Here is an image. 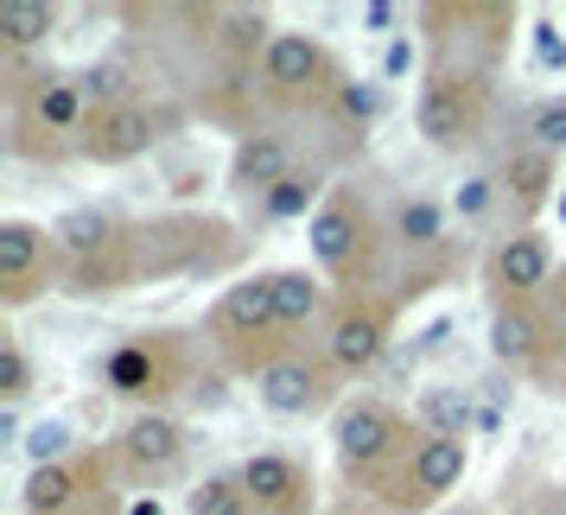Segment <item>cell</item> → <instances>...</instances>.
I'll list each match as a JSON object with an SVG mask.
<instances>
[{
    "mask_svg": "<svg viewBox=\"0 0 566 515\" xmlns=\"http://www.w3.org/2000/svg\"><path fill=\"white\" fill-rule=\"evenodd\" d=\"M159 134H166V115H159L147 96H140V103H122V108H90V122H83V134H77V159L115 172V166H134V159L154 154Z\"/></svg>",
    "mask_w": 566,
    "mask_h": 515,
    "instance_id": "cell-17",
    "label": "cell"
},
{
    "mask_svg": "<svg viewBox=\"0 0 566 515\" xmlns=\"http://www.w3.org/2000/svg\"><path fill=\"white\" fill-rule=\"evenodd\" d=\"M235 471H242V490H249L255 515H318V477H312L306 459L268 445V452H249Z\"/></svg>",
    "mask_w": 566,
    "mask_h": 515,
    "instance_id": "cell-18",
    "label": "cell"
},
{
    "mask_svg": "<svg viewBox=\"0 0 566 515\" xmlns=\"http://www.w3.org/2000/svg\"><path fill=\"white\" fill-rule=\"evenodd\" d=\"M185 515H255L249 490H242V471H205L185 490Z\"/></svg>",
    "mask_w": 566,
    "mask_h": 515,
    "instance_id": "cell-27",
    "label": "cell"
},
{
    "mask_svg": "<svg viewBox=\"0 0 566 515\" xmlns=\"http://www.w3.org/2000/svg\"><path fill=\"white\" fill-rule=\"evenodd\" d=\"M560 281V255L547 230H522L515 223L510 235H496L484 249V286H490V306H510V299H547Z\"/></svg>",
    "mask_w": 566,
    "mask_h": 515,
    "instance_id": "cell-14",
    "label": "cell"
},
{
    "mask_svg": "<svg viewBox=\"0 0 566 515\" xmlns=\"http://www.w3.org/2000/svg\"><path fill=\"white\" fill-rule=\"evenodd\" d=\"M413 445H420V420L382 401V395H350L344 408L332 413V459H337V477L350 496H376L382 477L395 464L408 459Z\"/></svg>",
    "mask_w": 566,
    "mask_h": 515,
    "instance_id": "cell-6",
    "label": "cell"
},
{
    "mask_svg": "<svg viewBox=\"0 0 566 515\" xmlns=\"http://www.w3.org/2000/svg\"><path fill=\"white\" fill-rule=\"evenodd\" d=\"M57 27H64V7H52V0H0V52L7 57L52 45Z\"/></svg>",
    "mask_w": 566,
    "mask_h": 515,
    "instance_id": "cell-24",
    "label": "cell"
},
{
    "mask_svg": "<svg viewBox=\"0 0 566 515\" xmlns=\"http://www.w3.org/2000/svg\"><path fill=\"white\" fill-rule=\"evenodd\" d=\"M185 401H191V408H205V413H217L223 401H230V376H223V369H205V376L191 382V395H185Z\"/></svg>",
    "mask_w": 566,
    "mask_h": 515,
    "instance_id": "cell-35",
    "label": "cell"
},
{
    "mask_svg": "<svg viewBox=\"0 0 566 515\" xmlns=\"http://www.w3.org/2000/svg\"><path fill=\"white\" fill-rule=\"evenodd\" d=\"M554 210H560V217H566V191H560V204H554Z\"/></svg>",
    "mask_w": 566,
    "mask_h": 515,
    "instance_id": "cell-41",
    "label": "cell"
},
{
    "mask_svg": "<svg viewBox=\"0 0 566 515\" xmlns=\"http://www.w3.org/2000/svg\"><path fill=\"white\" fill-rule=\"evenodd\" d=\"M420 64V45H413L408 32H388V45H382V83H401Z\"/></svg>",
    "mask_w": 566,
    "mask_h": 515,
    "instance_id": "cell-33",
    "label": "cell"
},
{
    "mask_svg": "<svg viewBox=\"0 0 566 515\" xmlns=\"http://www.w3.org/2000/svg\"><path fill=\"white\" fill-rule=\"evenodd\" d=\"M77 83H83V103L90 108L140 103V71H134L128 57H96V64H83L77 71Z\"/></svg>",
    "mask_w": 566,
    "mask_h": 515,
    "instance_id": "cell-26",
    "label": "cell"
},
{
    "mask_svg": "<svg viewBox=\"0 0 566 515\" xmlns=\"http://www.w3.org/2000/svg\"><path fill=\"white\" fill-rule=\"evenodd\" d=\"M13 77H7V147L32 166H57L64 154H77V134L90 122V103H83L77 71H27L20 57H7Z\"/></svg>",
    "mask_w": 566,
    "mask_h": 515,
    "instance_id": "cell-2",
    "label": "cell"
},
{
    "mask_svg": "<svg viewBox=\"0 0 566 515\" xmlns=\"http://www.w3.org/2000/svg\"><path fill=\"white\" fill-rule=\"evenodd\" d=\"M344 83V71H337V57L312 39V32H281L274 45H268V57H261L255 71V96L261 108H274V115H325V103H332V90Z\"/></svg>",
    "mask_w": 566,
    "mask_h": 515,
    "instance_id": "cell-8",
    "label": "cell"
},
{
    "mask_svg": "<svg viewBox=\"0 0 566 515\" xmlns=\"http://www.w3.org/2000/svg\"><path fill=\"white\" fill-rule=\"evenodd\" d=\"M134 261H140V286L159 281H198V274H230L242 261V235L223 217L205 210H159L134 223Z\"/></svg>",
    "mask_w": 566,
    "mask_h": 515,
    "instance_id": "cell-5",
    "label": "cell"
},
{
    "mask_svg": "<svg viewBox=\"0 0 566 515\" xmlns=\"http://www.w3.org/2000/svg\"><path fill=\"white\" fill-rule=\"evenodd\" d=\"M286 172H300V154H293V134L281 128V122H261V128L235 134L230 147V191L235 198H249V204H261L274 185L286 179Z\"/></svg>",
    "mask_w": 566,
    "mask_h": 515,
    "instance_id": "cell-19",
    "label": "cell"
},
{
    "mask_svg": "<svg viewBox=\"0 0 566 515\" xmlns=\"http://www.w3.org/2000/svg\"><path fill=\"white\" fill-rule=\"evenodd\" d=\"M490 357L510 376L554 382V357H566V318L547 299H510L490 306Z\"/></svg>",
    "mask_w": 566,
    "mask_h": 515,
    "instance_id": "cell-12",
    "label": "cell"
},
{
    "mask_svg": "<svg viewBox=\"0 0 566 515\" xmlns=\"http://www.w3.org/2000/svg\"><path fill=\"white\" fill-rule=\"evenodd\" d=\"M547 306H554V312L566 318V261H560V281H554V293H547Z\"/></svg>",
    "mask_w": 566,
    "mask_h": 515,
    "instance_id": "cell-38",
    "label": "cell"
},
{
    "mask_svg": "<svg viewBox=\"0 0 566 515\" xmlns=\"http://www.w3.org/2000/svg\"><path fill=\"white\" fill-rule=\"evenodd\" d=\"M471 427V401L459 388H427L420 395V433H446V439H464Z\"/></svg>",
    "mask_w": 566,
    "mask_h": 515,
    "instance_id": "cell-29",
    "label": "cell"
},
{
    "mask_svg": "<svg viewBox=\"0 0 566 515\" xmlns=\"http://www.w3.org/2000/svg\"><path fill=\"white\" fill-rule=\"evenodd\" d=\"M83 515H128V503H122V490H108V496H96Z\"/></svg>",
    "mask_w": 566,
    "mask_h": 515,
    "instance_id": "cell-37",
    "label": "cell"
},
{
    "mask_svg": "<svg viewBox=\"0 0 566 515\" xmlns=\"http://www.w3.org/2000/svg\"><path fill=\"white\" fill-rule=\"evenodd\" d=\"M268 274H274V306H281V325L293 332V344H300V332L332 318L337 293L318 281V267H268Z\"/></svg>",
    "mask_w": 566,
    "mask_h": 515,
    "instance_id": "cell-22",
    "label": "cell"
},
{
    "mask_svg": "<svg viewBox=\"0 0 566 515\" xmlns=\"http://www.w3.org/2000/svg\"><path fill=\"white\" fill-rule=\"evenodd\" d=\"M128 515H166V509H159V503H134Z\"/></svg>",
    "mask_w": 566,
    "mask_h": 515,
    "instance_id": "cell-40",
    "label": "cell"
},
{
    "mask_svg": "<svg viewBox=\"0 0 566 515\" xmlns=\"http://www.w3.org/2000/svg\"><path fill=\"white\" fill-rule=\"evenodd\" d=\"M395 318H401L395 293H337L332 318L318 325V350L337 369V382H363L382 369L388 344H395Z\"/></svg>",
    "mask_w": 566,
    "mask_h": 515,
    "instance_id": "cell-7",
    "label": "cell"
},
{
    "mask_svg": "<svg viewBox=\"0 0 566 515\" xmlns=\"http://www.w3.org/2000/svg\"><path fill=\"white\" fill-rule=\"evenodd\" d=\"M490 122V77L478 71H427L420 96H413V134L433 154H464L484 140Z\"/></svg>",
    "mask_w": 566,
    "mask_h": 515,
    "instance_id": "cell-9",
    "label": "cell"
},
{
    "mask_svg": "<svg viewBox=\"0 0 566 515\" xmlns=\"http://www.w3.org/2000/svg\"><path fill=\"white\" fill-rule=\"evenodd\" d=\"M332 185L337 179L325 172V166H300V172H286V179L261 198L255 217H261V223H312V217H318V204L332 198Z\"/></svg>",
    "mask_w": 566,
    "mask_h": 515,
    "instance_id": "cell-23",
    "label": "cell"
},
{
    "mask_svg": "<svg viewBox=\"0 0 566 515\" xmlns=\"http://www.w3.org/2000/svg\"><path fill=\"white\" fill-rule=\"evenodd\" d=\"M382 115H388V83L382 77H344L332 90V103H325V122H337L344 134H357V147Z\"/></svg>",
    "mask_w": 566,
    "mask_h": 515,
    "instance_id": "cell-25",
    "label": "cell"
},
{
    "mask_svg": "<svg viewBox=\"0 0 566 515\" xmlns=\"http://www.w3.org/2000/svg\"><path fill=\"white\" fill-rule=\"evenodd\" d=\"M496 185H503V198H510V210L522 217V230H535V217L547 204H560V159L541 154V147H515L510 159H503V172H496Z\"/></svg>",
    "mask_w": 566,
    "mask_h": 515,
    "instance_id": "cell-21",
    "label": "cell"
},
{
    "mask_svg": "<svg viewBox=\"0 0 566 515\" xmlns=\"http://www.w3.org/2000/svg\"><path fill=\"white\" fill-rule=\"evenodd\" d=\"M115 477L154 490V484H172L185 464H191V433H185L179 413H128V427L115 433Z\"/></svg>",
    "mask_w": 566,
    "mask_h": 515,
    "instance_id": "cell-13",
    "label": "cell"
},
{
    "mask_svg": "<svg viewBox=\"0 0 566 515\" xmlns=\"http://www.w3.org/2000/svg\"><path fill=\"white\" fill-rule=\"evenodd\" d=\"M20 452H27L32 471L39 464H57V459H77V427L71 420H32L27 439H20Z\"/></svg>",
    "mask_w": 566,
    "mask_h": 515,
    "instance_id": "cell-30",
    "label": "cell"
},
{
    "mask_svg": "<svg viewBox=\"0 0 566 515\" xmlns=\"http://www.w3.org/2000/svg\"><path fill=\"white\" fill-rule=\"evenodd\" d=\"M528 147H541V154H566V96H547V103L528 108Z\"/></svg>",
    "mask_w": 566,
    "mask_h": 515,
    "instance_id": "cell-31",
    "label": "cell"
},
{
    "mask_svg": "<svg viewBox=\"0 0 566 515\" xmlns=\"http://www.w3.org/2000/svg\"><path fill=\"white\" fill-rule=\"evenodd\" d=\"M274 39H281V27H274L268 7H223L217 13V39H210V57L223 64V77H255Z\"/></svg>",
    "mask_w": 566,
    "mask_h": 515,
    "instance_id": "cell-20",
    "label": "cell"
},
{
    "mask_svg": "<svg viewBox=\"0 0 566 515\" xmlns=\"http://www.w3.org/2000/svg\"><path fill=\"white\" fill-rule=\"evenodd\" d=\"M205 344L223 376H249V382H261L286 350H300L274 306V274H235L205 318Z\"/></svg>",
    "mask_w": 566,
    "mask_h": 515,
    "instance_id": "cell-3",
    "label": "cell"
},
{
    "mask_svg": "<svg viewBox=\"0 0 566 515\" xmlns=\"http://www.w3.org/2000/svg\"><path fill=\"white\" fill-rule=\"evenodd\" d=\"M337 388L344 382H337V369L325 362V350H306V344H300V350H286V357L255 382V401L274 413V420H318V413L344 408Z\"/></svg>",
    "mask_w": 566,
    "mask_h": 515,
    "instance_id": "cell-16",
    "label": "cell"
},
{
    "mask_svg": "<svg viewBox=\"0 0 566 515\" xmlns=\"http://www.w3.org/2000/svg\"><path fill=\"white\" fill-rule=\"evenodd\" d=\"M357 20H363V27L382 32V27H401L408 13H401V7H388V0H369V7H357Z\"/></svg>",
    "mask_w": 566,
    "mask_h": 515,
    "instance_id": "cell-36",
    "label": "cell"
},
{
    "mask_svg": "<svg viewBox=\"0 0 566 515\" xmlns=\"http://www.w3.org/2000/svg\"><path fill=\"white\" fill-rule=\"evenodd\" d=\"M496 198H503V185H496V179H484V172H471V179H464L459 191L446 198V204H452V217H459V223H484Z\"/></svg>",
    "mask_w": 566,
    "mask_h": 515,
    "instance_id": "cell-32",
    "label": "cell"
},
{
    "mask_svg": "<svg viewBox=\"0 0 566 515\" xmlns=\"http://www.w3.org/2000/svg\"><path fill=\"white\" fill-rule=\"evenodd\" d=\"M32 388H39V369H32L20 332H0V401L20 408V401H32Z\"/></svg>",
    "mask_w": 566,
    "mask_h": 515,
    "instance_id": "cell-28",
    "label": "cell"
},
{
    "mask_svg": "<svg viewBox=\"0 0 566 515\" xmlns=\"http://www.w3.org/2000/svg\"><path fill=\"white\" fill-rule=\"evenodd\" d=\"M115 490V452H77V459H57L27 471L20 484V515H83L96 496Z\"/></svg>",
    "mask_w": 566,
    "mask_h": 515,
    "instance_id": "cell-15",
    "label": "cell"
},
{
    "mask_svg": "<svg viewBox=\"0 0 566 515\" xmlns=\"http://www.w3.org/2000/svg\"><path fill=\"white\" fill-rule=\"evenodd\" d=\"M306 249H312L318 281L332 286V293H376L388 255H395L388 217L376 210V198H369L357 179L332 185V198H325L318 217L306 223Z\"/></svg>",
    "mask_w": 566,
    "mask_h": 515,
    "instance_id": "cell-1",
    "label": "cell"
},
{
    "mask_svg": "<svg viewBox=\"0 0 566 515\" xmlns=\"http://www.w3.org/2000/svg\"><path fill=\"white\" fill-rule=\"evenodd\" d=\"M198 376H205L198 344H191V332H172V325H159V332H128L122 344H108L103 357H96L103 395L128 401L134 413H166V401L191 395Z\"/></svg>",
    "mask_w": 566,
    "mask_h": 515,
    "instance_id": "cell-4",
    "label": "cell"
},
{
    "mask_svg": "<svg viewBox=\"0 0 566 515\" xmlns=\"http://www.w3.org/2000/svg\"><path fill=\"white\" fill-rule=\"evenodd\" d=\"M554 395H566V376H560V388H554Z\"/></svg>",
    "mask_w": 566,
    "mask_h": 515,
    "instance_id": "cell-42",
    "label": "cell"
},
{
    "mask_svg": "<svg viewBox=\"0 0 566 515\" xmlns=\"http://www.w3.org/2000/svg\"><path fill=\"white\" fill-rule=\"evenodd\" d=\"M337 515H388V509H376V503H363V496H350V503H344Z\"/></svg>",
    "mask_w": 566,
    "mask_h": 515,
    "instance_id": "cell-39",
    "label": "cell"
},
{
    "mask_svg": "<svg viewBox=\"0 0 566 515\" xmlns=\"http://www.w3.org/2000/svg\"><path fill=\"white\" fill-rule=\"evenodd\" d=\"M464 471H471V445L464 439H446V433H420L408 459L395 464L382 477V490L369 496L376 509L388 515H433L452 490L464 484Z\"/></svg>",
    "mask_w": 566,
    "mask_h": 515,
    "instance_id": "cell-10",
    "label": "cell"
},
{
    "mask_svg": "<svg viewBox=\"0 0 566 515\" xmlns=\"http://www.w3.org/2000/svg\"><path fill=\"white\" fill-rule=\"evenodd\" d=\"M52 286H64V255H57L52 223H39V217H0V312L20 318Z\"/></svg>",
    "mask_w": 566,
    "mask_h": 515,
    "instance_id": "cell-11",
    "label": "cell"
},
{
    "mask_svg": "<svg viewBox=\"0 0 566 515\" xmlns=\"http://www.w3.org/2000/svg\"><path fill=\"white\" fill-rule=\"evenodd\" d=\"M535 71H547V77L566 71V32L554 27V20H541L535 27Z\"/></svg>",
    "mask_w": 566,
    "mask_h": 515,
    "instance_id": "cell-34",
    "label": "cell"
}]
</instances>
